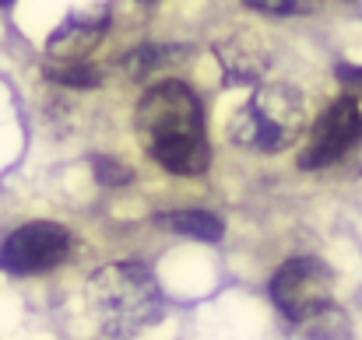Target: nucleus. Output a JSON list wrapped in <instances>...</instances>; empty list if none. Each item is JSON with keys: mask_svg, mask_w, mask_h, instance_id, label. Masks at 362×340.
Instances as JSON below:
<instances>
[{"mask_svg": "<svg viewBox=\"0 0 362 340\" xmlns=\"http://www.w3.org/2000/svg\"><path fill=\"white\" fill-rule=\"evenodd\" d=\"M137 137L141 147L176 176H201L211 162L208 123L201 99L183 81H158L137 102Z\"/></svg>", "mask_w": 362, "mask_h": 340, "instance_id": "obj_1", "label": "nucleus"}, {"mask_svg": "<svg viewBox=\"0 0 362 340\" xmlns=\"http://www.w3.org/2000/svg\"><path fill=\"white\" fill-rule=\"evenodd\" d=\"M88 309L110 337H137L162 320L165 298L144 263H106L88 277Z\"/></svg>", "mask_w": 362, "mask_h": 340, "instance_id": "obj_2", "label": "nucleus"}, {"mask_svg": "<svg viewBox=\"0 0 362 340\" xmlns=\"http://www.w3.org/2000/svg\"><path fill=\"white\" fill-rule=\"evenodd\" d=\"M303 123H306V102L299 88L271 81V85H260L240 106V113L229 123V137L243 147L278 154L299 140Z\"/></svg>", "mask_w": 362, "mask_h": 340, "instance_id": "obj_3", "label": "nucleus"}, {"mask_svg": "<svg viewBox=\"0 0 362 340\" xmlns=\"http://www.w3.org/2000/svg\"><path fill=\"white\" fill-rule=\"evenodd\" d=\"M331 295H334V274L317 256H296L285 267H278V274L271 277V302L292 327L327 309Z\"/></svg>", "mask_w": 362, "mask_h": 340, "instance_id": "obj_4", "label": "nucleus"}, {"mask_svg": "<svg viewBox=\"0 0 362 340\" xmlns=\"http://www.w3.org/2000/svg\"><path fill=\"white\" fill-rule=\"evenodd\" d=\"M71 253V235L67 228L57 221H28V225L14 228L4 242H0V270L25 277V274H39V270H53L57 263H64Z\"/></svg>", "mask_w": 362, "mask_h": 340, "instance_id": "obj_5", "label": "nucleus"}, {"mask_svg": "<svg viewBox=\"0 0 362 340\" xmlns=\"http://www.w3.org/2000/svg\"><path fill=\"white\" fill-rule=\"evenodd\" d=\"M362 140V109L352 95L331 102L324 116L317 119V126L310 130L306 147L299 151V169L313 172V169H327L334 162H341L356 144Z\"/></svg>", "mask_w": 362, "mask_h": 340, "instance_id": "obj_6", "label": "nucleus"}, {"mask_svg": "<svg viewBox=\"0 0 362 340\" xmlns=\"http://www.w3.org/2000/svg\"><path fill=\"white\" fill-rule=\"evenodd\" d=\"M110 28V7L99 4V7H88L74 18H67L49 39H46V53L53 63H78L85 60L106 35Z\"/></svg>", "mask_w": 362, "mask_h": 340, "instance_id": "obj_7", "label": "nucleus"}, {"mask_svg": "<svg viewBox=\"0 0 362 340\" xmlns=\"http://www.w3.org/2000/svg\"><path fill=\"white\" fill-rule=\"evenodd\" d=\"M218 60H222L229 85H260L271 56L257 35H236V39H226L218 46Z\"/></svg>", "mask_w": 362, "mask_h": 340, "instance_id": "obj_8", "label": "nucleus"}, {"mask_svg": "<svg viewBox=\"0 0 362 340\" xmlns=\"http://www.w3.org/2000/svg\"><path fill=\"white\" fill-rule=\"evenodd\" d=\"M155 221L169 231H176V235L197 238V242H218L226 235L222 218L211 214V211H169V214H158Z\"/></svg>", "mask_w": 362, "mask_h": 340, "instance_id": "obj_9", "label": "nucleus"}, {"mask_svg": "<svg viewBox=\"0 0 362 340\" xmlns=\"http://www.w3.org/2000/svg\"><path fill=\"white\" fill-rule=\"evenodd\" d=\"M180 56H183L180 46H137V49L123 60V71H127V78H134V81H148L151 74H158L162 67L176 63Z\"/></svg>", "mask_w": 362, "mask_h": 340, "instance_id": "obj_10", "label": "nucleus"}, {"mask_svg": "<svg viewBox=\"0 0 362 340\" xmlns=\"http://www.w3.org/2000/svg\"><path fill=\"white\" fill-rule=\"evenodd\" d=\"M296 330L303 334V340H341V337H349V316L331 302V305L320 309L317 316L296 323Z\"/></svg>", "mask_w": 362, "mask_h": 340, "instance_id": "obj_11", "label": "nucleus"}, {"mask_svg": "<svg viewBox=\"0 0 362 340\" xmlns=\"http://www.w3.org/2000/svg\"><path fill=\"white\" fill-rule=\"evenodd\" d=\"M46 78L57 81V85H67V88H99V85H103V71L92 67L88 60H78V63H49V67H46Z\"/></svg>", "mask_w": 362, "mask_h": 340, "instance_id": "obj_12", "label": "nucleus"}, {"mask_svg": "<svg viewBox=\"0 0 362 340\" xmlns=\"http://www.w3.org/2000/svg\"><path fill=\"white\" fill-rule=\"evenodd\" d=\"M92 169H95V179H99V186H123V183H130L134 176H130V169L120 165L117 158H95L92 162Z\"/></svg>", "mask_w": 362, "mask_h": 340, "instance_id": "obj_13", "label": "nucleus"}, {"mask_svg": "<svg viewBox=\"0 0 362 340\" xmlns=\"http://www.w3.org/2000/svg\"><path fill=\"white\" fill-rule=\"evenodd\" d=\"M243 4H246L250 11H260V14H274V18L303 11V0H243Z\"/></svg>", "mask_w": 362, "mask_h": 340, "instance_id": "obj_14", "label": "nucleus"}, {"mask_svg": "<svg viewBox=\"0 0 362 340\" xmlns=\"http://www.w3.org/2000/svg\"><path fill=\"white\" fill-rule=\"evenodd\" d=\"M338 78H341V85L359 88L362 92V67H349V63H341V67H338Z\"/></svg>", "mask_w": 362, "mask_h": 340, "instance_id": "obj_15", "label": "nucleus"}, {"mask_svg": "<svg viewBox=\"0 0 362 340\" xmlns=\"http://www.w3.org/2000/svg\"><path fill=\"white\" fill-rule=\"evenodd\" d=\"M7 4H11V0H0V7H7Z\"/></svg>", "mask_w": 362, "mask_h": 340, "instance_id": "obj_16", "label": "nucleus"}, {"mask_svg": "<svg viewBox=\"0 0 362 340\" xmlns=\"http://www.w3.org/2000/svg\"><path fill=\"white\" fill-rule=\"evenodd\" d=\"M144 4H151V0H144Z\"/></svg>", "mask_w": 362, "mask_h": 340, "instance_id": "obj_17", "label": "nucleus"}]
</instances>
